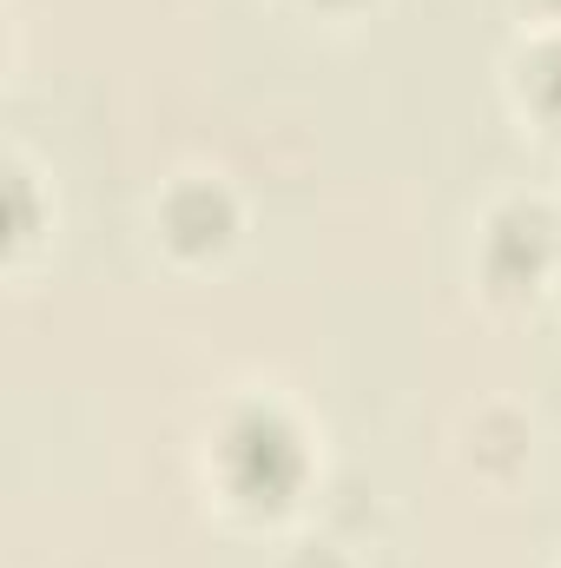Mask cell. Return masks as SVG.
<instances>
[{"label": "cell", "instance_id": "obj_1", "mask_svg": "<svg viewBox=\"0 0 561 568\" xmlns=\"http://www.w3.org/2000/svg\"><path fill=\"white\" fill-rule=\"evenodd\" d=\"M212 476L238 516L272 523L284 509H297V496L310 489V443L284 404L252 397V404L225 410V424L212 436Z\"/></svg>", "mask_w": 561, "mask_h": 568}, {"label": "cell", "instance_id": "obj_2", "mask_svg": "<svg viewBox=\"0 0 561 568\" xmlns=\"http://www.w3.org/2000/svg\"><path fill=\"white\" fill-rule=\"evenodd\" d=\"M555 265H561V239L549 205L509 199V205L489 212V225H482V284L496 297H536Z\"/></svg>", "mask_w": 561, "mask_h": 568}, {"label": "cell", "instance_id": "obj_3", "mask_svg": "<svg viewBox=\"0 0 561 568\" xmlns=\"http://www.w3.org/2000/svg\"><path fill=\"white\" fill-rule=\"evenodd\" d=\"M159 239H165V252L185 258V265L225 258L232 239H238V199H232L218 179H198V172H192V179L165 185V199H159Z\"/></svg>", "mask_w": 561, "mask_h": 568}, {"label": "cell", "instance_id": "obj_4", "mask_svg": "<svg viewBox=\"0 0 561 568\" xmlns=\"http://www.w3.org/2000/svg\"><path fill=\"white\" fill-rule=\"evenodd\" d=\"M516 100H522V113L561 140V27H549L522 60H516Z\"/></svg>", "mask_w": 561, "mask_h": 568}, {"label": "cell", "instance_id": "obj_5", "mask_svg": "<svg viewBox=\"0 0 561 568\" xmlns=\"http://www.w3.org/2000/svg\"><path fill=\"white\" fill-rule=\"evenodd\" d=\"M27 185H33V172H20V165H13V252L33 239V205H27Z\"/></svg>", "mask_w": 561, "mask_h": 568}, {"label": "cell", "instance_id": "obj_6", "mask_svg": "<svg viewBox=\"0 0 561 568\" xmlns=\"http://www.w3.org/2000/svg\"><path fill=\"white\" fill-rule=\"evenodd\" d=\"M284 568H350V562H344V549H330V542H304Z\"/></svg>", "mask_w": 561, "mask_h": 568}, {"label": "cell", "instance_id": "obj_7", "mask_svg": "<svg viewBox=\"0 0 561 568\" xmlns=\"http://www.w3.org/2000/svg\"><path fill=\"white\" fill-rule=\"evenodd\" d=\"M536 20H549V27H561V0H522Z\"/></svg>", "mask_w": 561, "mask_h": 568}, {"label": "cell", "instance_id": "obj_8", "mask_svg": "<svg viewBox=\"0 0 561 568\" xmlns=\"http://www.w3.org/2000/svg\"><path fill=\"white\" fill-rule=\"evenodd\" d=\"M304 7H317V13H357L364 0H304Z\"/></svg>", "mask_w": 561, "mask_h": 568}, {"label": "cell", "instance_id": "obj_9", "mask_svg": "<svg viewBox=\"0 0 561 568\" xmlns=\"http://www.w3.org/2000/svg\"><path fill=\"white\" fill-rule=\"evenodd\" d=\"M555 239H561V205H555Z\"/></svg>", "mask_w": 561, "mask_h": 568}]
</instances>
